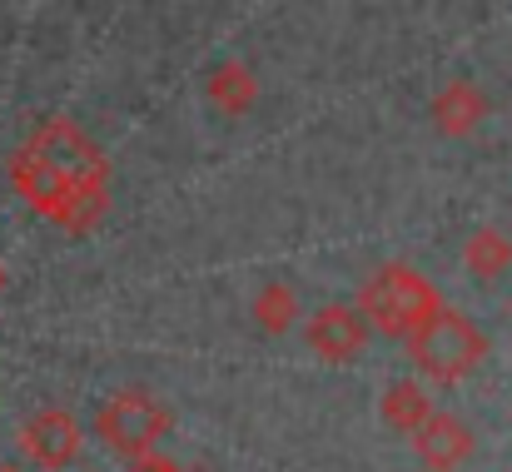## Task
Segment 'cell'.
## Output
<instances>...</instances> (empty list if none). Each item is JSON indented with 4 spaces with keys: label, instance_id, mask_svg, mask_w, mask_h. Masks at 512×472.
<instances>
[{
    "label": "cell",
    "instance_id": "obj_1",
    "mask_svg": "<svg viewBox=\"0 0 512 472\" xmlns=\"http://www.w3.org/2000/svg\"><path fill=\"white\" fill-rule=\"evenodd\" d=\"M5 174L40 219L75 239L95 234L110 214V159L70 115L40 120L10 155Z\"/></svg>",
    "mask_w": 512,
    "mask_h": 472
},
{
    "label": "cell",
    "instance_id": "obj_2",
    "mask_svg": "<svg viewBox=\"0 0 512 472\" xmlns=\"http://www.w3.org/2000/svg\"><path fill=\"white\" fill-rule=\"evenodd\" d=\"M358 314L373 323V333L408 343L428 318L443 309V294L413 269V264H378L363 284H358Z\"/></svg>",
    "mask_w": 512,
    "mask_h": 472
},
{
    "label": "cell",
    "instance_id": "obj_3",
    "mask_svg": "<svg viewBox=\"0 0 512 472\" xmlns=\"http://www.w3.org/2000/svg\"><path fill=\"white\" fill-rule=\"evenodd\" d=\"M408 353H413V363H418L423 378L453 388V383H463L468 373H478V363L488 358V333L468 314H458V309L443 304L438 314L408 338Z\"/></svg>",
    "mask_w": 512,
    "mask_h": 472
},
{
    "label": "cell",
    "instance_id": "obj_4",
    "mask_svg": "<svg viewBox=\"0 0 512 472\" xmlns=\"http://www.w3.org/2000/svg\"><path fill=\"white\" fill-rule=\"evenodd\" d=\"M170 428H174L170 408H165L155 393H145V388L115 393V398L100 408V418H95V438H100L110 453H120L125 463L160 453V438H165Z\"/></svg>",
    "mask_w": 512,
    "mask_h": 472
},
{
    "label": "cell",
    "instance_id": "obj_5",
    "mask_svg": "<svg viewBox=\"0 0 512 472\" xmlns=\"http://www.w3.org/2000/svg\"><path fill=\"white\" fill-rule=\"evenodd\" d=\"M20 453L35 463L40 472H65L80 448H85V433L80 423L70 418V408H35L25 423H20Z\"/></svg>",
    "mask_w": 512,
    "mask_h": 472
},
{
    "label": "cell",
    "instance_id": "obj_6",
    "mask_svg": "<svg viewBox=\"0 0 512 472\" xmlns=\"http://www.w3.org/2000/svg\"><path fill=\"white\" fill-rule=\"evenodd\" d=\"M368 333H373V323L358 314V304H324L304 323V338L324 363H353L368 348Z\"/></svg>",
    "mask_w": 512,
    "mask_h": 472
},
{
    "label": "cell",
    "instance_id": "obj_7",
    "mask_svg": "<svg viewBox=\"0 0 512 472\" xmlns=\"http://www.w3.org/2000/svg\"><path fill=\"white\" fill-rule=\"evenodd\" d=\"M413 453L428 472H453L473 458V428L453 413H433L418 433H413Z\"/></svg>",
    "mask_w": 512,
    "mask_h": 472
},
{
    "label": "cell",
    "instance_id": "obj_8",
    "mask_svg": "<svg viewBox=\"0 0 512 472\" xmlns=\"http://www.w3.org/2000/svg\"><path fill=\"white\" fill-rule=\"evenodd\" d=\"M433 130L448 135V140H468L483 120H488V95L473 85V80H448L438 95H433Z\"/></svg>",
    "mask_w": 512,
    "mask_h": 472
},
{
    "label": "cell",
    "instance_id": "obj_9",
    "mask_svg": "<svg viewBox=\"0 0 512 472\" xmlns=\"http://www.w3.org/2000/svg\"><path fill=\"white\" fill-rule=\"evenodd\" d=\"M204 95H209L214 110H224V115L234 120V115H249V110H254L259 80H254V70H249L244 60H219V65L204 75Z\"/></svg>",
    "mask_w": 512,
    "mask_h": 472
},
{
    "label": "cell",
    "instance_id": "obj_10",
    "mask_svg": "<svg viewBox=\"0 0 512 472\" xmlns=\"http://www.w3.org/2000/svg\"><path fill=\"white\" fill-rule=\"evenodd\" d=\"M378 413H383V423L398 433V438H413L438 408H433V398H428V388L423 383H413V378H398V383H388L383 388V403H378Z\"/></svg>",
    "mask_w": 512,
    "mask_h": 472
},
{
    "label": "cell",
    "instance_id": "obj_11",
    "mask_svg": "<svg viewBox=\"0 0 512 472\" xmlns=\"http://www.w3.org/2000/svg\"><path fill=\"white\" fill-rule=\"evenodd\" d=\"M463 264H468V274L473 279H483V284H493V279H503L512 269V239L503 229H478L473 239H468V249H463Z\"/></svg>",
    "mask_w": 512,
    "mask_h": 472
},
{
    "label": "cell",
    "instance_id": "obj_12",
    "mask_svg": "<svg viewBox=\"0 0 512 472\" xmlns=\"http://www.w3.org/2000/svg\"><path fill=\"white\" fill-rule=\"evenodd\" d=\"M249 309H254L264 333H289V328L299 323V294H294L284 279H269V284H259V294H254Z\"/></svg>",
    "mask_w": 512,
    "mask_h": 472
},
{
    "label": "cell",
    "instance_id": "obj_13",
    "mask_svg": "<svg viewBox=\"0 0 512 472\" xmlns=\"http://www.w3.org/2000/svg\"><path fill=\"white\" fill-rule=\"evenodd\" d=\"M125 472H189V468H179L174 458H160V453H150V458H135Z\"/></svg>",
    "mask_w": 512,
    "mask_h": 472
},
{
    "label": "cell",
    "instance_id": "obj_14",
    "mask_svg": "<svg viewBox=\"0 0 512 472\" xmlns=\"http://www.w3.org/2000/svg\"><path fill=\"white\" fill-rule=\"evenodd\" d=\"M0 289H5V264H0Z\"/></svg>",
    "mask_w": 512,
    "mask_h": 472
},
{
    "label": "cell",
    "instance_id": "obj_15",
    "mask_svg": "<svg viewBox=\"0 0 512 472\" xmlns=\"http://www.w3.org/2000/svg\"><path fill=\"white\" fill-rule=\"evenodd\" d=\"M189 472H194V468H189Z\"/></svg>",
    "mask_w": 512,
    "mask_h": 472
}]
</instances>
